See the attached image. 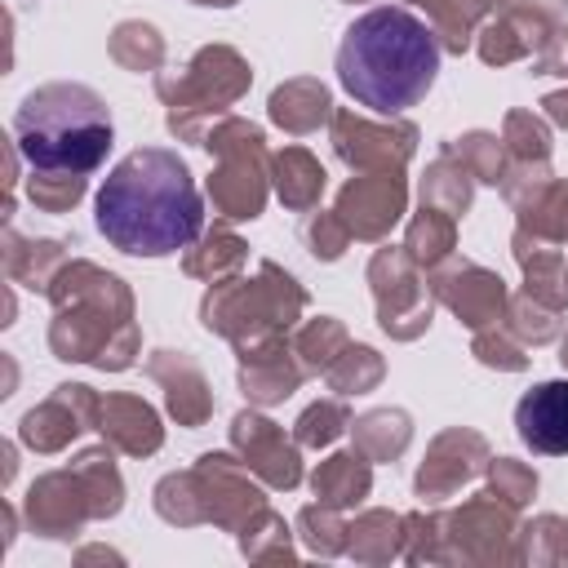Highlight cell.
<instances>
[{"label":"cell","instance_id":"cell-1","mask_svg":"<svg viewBox=\"0 0 568 568\" xmlns=\"http://www.w3.org/2000/svg\"><path fill=\"white\" fill-rule=\"evenodd\" d=\"M93 222L120 253L169 257L200 235L204 200L178 151L138 146L106 169L93 195Z\"/></svg>","mask_w":568,"mask_h":568},{"label":"cell","instance_id":"cell-2","mask_svg":"<svg viewBox=\"0 0 568 568\" xmlns=\"http://www.w3.org/2000/svg\"><path fill=\"white\" fill-rule=\"evenodd\" d=\"M435 75H439V40L417 13L399 4L359 13L337 44L342 89L377 115H399L417 106L430 93Z\"/></svg>","mask_w":568,"mask_h":568},{"label":"cell","instance_id":"cell-3","mask_svg":"<svg viewBox=\"0 0 568 568\" xmlns=\"http://www.w3.org/2000/svg\"><path fill=\"white\" fill-rule=\"evenodd\" d=\"M13 138L36 173H89L111 151V111L89 84H40L22 98Z\"/></svg>","mask_w":568,"mask_h":568},{"label":"cell","instance_id":"cell-4","mask_svg":"<svg viewBox=\"0 0 568 568\" xmlns=\"http://www.w3.org/2000/svg\"><path fill=\"white\" fill-rule=\"evenodd\" d=\"M515 430L524 448L564 457L568 453V377L537 382L519 404H515Z\"/></svg>","mask_w":568,"mask_h":568}]
</instances>
